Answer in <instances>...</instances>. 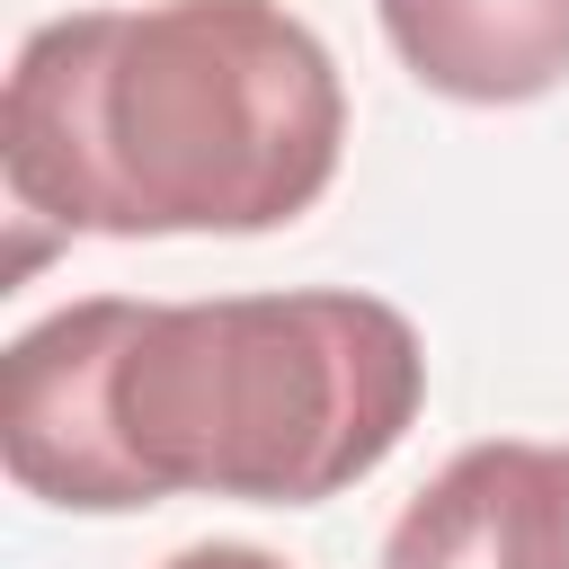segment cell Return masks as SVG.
Segmentation results:
<instances>
[{"instance_id":"obj_5","label":"cell","mask_w":569,"mask_h":569,"mask_svg":"<svg viewBox=\"0 0 569 569\" xmlns=\"http://www.w3.org/2000/svg\"><path fill=\"white\" fill-rule=\"evenodd\" d=\"M391 53L453 107H525L569 80V0H373Z\"/></svg>"},{"instance_id":"obj_1","label":"cell","mask_w":569,"mask_h":569,"mask_svg":"<svg viewBox=\"0 0 569 569\" xmlns=\"http://www.w3.org/2000/svg\"><path fill=\"white\" fill-rule=\"evenodd\" d=\"M338 151V62L284 0L44 18L0 98L9 204L98 240L284 231L329 196Z\"/></svg>"},{"instance_id":"obj_4","label":"cell","mask_w":569,"mask_h":569,"mask_svg":"<svg viewBox=\"0 0 569 569\" xmlns=\"http://www.w3.org/2000/svg\"><path fill=\"white\" fill-rule=\"evenodd\" d=\"M382 569H569V445H462L400 507Z\"/></svg>"},{"instance_id":"obj_2","label":"cell","mask_w":569,"mask_h":569,"mask_svg":"<svg viewBox=\"0 0 569 569\" xmlns=\"http://www.w3.org/2000/svg\"><path fill=\"white\" fill-rule=\"evenodd\" d=\"M418 400L427 347L382 293L124 302L107 347V445L142 507H320L391 462Z\"/></svg>"},{"instance_id":"obj_3","label":"cell","mask_w":569,"mask_h":569,"mask_svg":"<svg viewBox=\"0 0 569 569\" xmlns=\"http://www.w3.org/2000/svg\"><path fill=\"white\" fill-rule=\"evenodd\" d=\"M124 293L62 302L53 320L18 329L0 356V453L9 480L71 516H133V480L107 445V347H116Z\"/></svg>"},{"instance_id":"obj_6","label":"cell","mask_w":569,"mask_h":569,"mask_svg":"<svg viewBox=\"0 0 569 569\" xmlns=\"http://www.w3.org/2000/svg\"><path fill=\"white\" fill-rule=\"evenodd\" d=\"M160 569H284V560L258 551V542H187V551L160 560Z\"/></svg>"}]
</instances>
